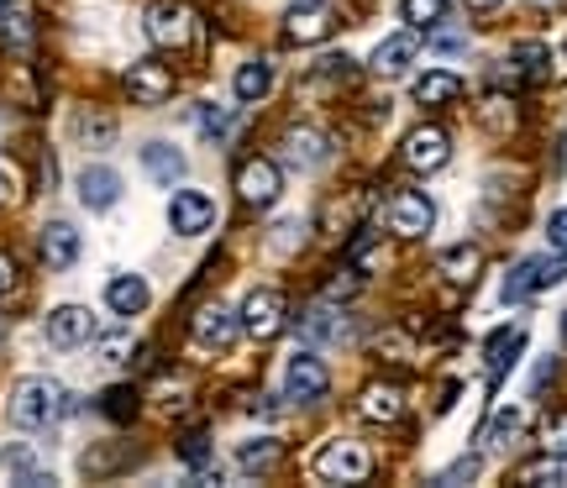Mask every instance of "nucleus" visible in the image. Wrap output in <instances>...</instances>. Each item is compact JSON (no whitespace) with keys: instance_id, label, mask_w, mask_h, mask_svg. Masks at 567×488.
<instances>
[{"instance_id":"obj_39","label":"nucleus","mask_w":567,"mask_h":488,"mask_svg":"<svg viewBox=\"0 0 567 488\" xmlns=\"http://www.w3.org/2000/svg\"><path fill=\"white\" fill-rule=\"evenodd\" d=\"M478 468H484L478 457H457V463L442 473V484H473V478H478Z\"/></svg>"},{"instance_id":"obj_32","label":"nucleus","mask_w":567,"mask_h":488,"mask_svg":"<svg viewBox=\"0 0 567 488\" xmlns=\"http://www.w3.org/2000/svg\"><path fill=\"white\" fill-rule=\"evenodd\" d=\"M478 122H484L488 132H499V137H505L509 126H515V105H509L505 95H488V101L478 105Z\"/></svg>"},{"instance_id":"obj_46","label":"nucleus","mask_w":567,"mask_h":488,"mask_svg":"<svg viewBox=\"0 0 567 488\" xmlns=\"http://www.w3.org/2000/svg\"><path fill=\"white\" fill-rule=\"evenodd\" d=\"M467 11H494V6H499V0H463Z\"/></svg>"},{"instance_id":"obj_41","label":"nucleus","mask_w":567,"mask_h":488,"mask_svg":"<svg viewBox=\"0 0 567 488\" xmlns=\"http://www.w3.org/2000/svg\"><path fill=\"white\" fill-rule=\"evenodd\" d=\"M74 132H80V137H84V143H90V147H101L105 137L116 132V126H111V122H95V116H90V122H80V126H74Z\"/></svg>"},{"instance_id":"obj_4","label":"nucleus","mask_w":567,"mask_h":488,"mask_svg":"<svg viewBox=\"0 0 567 488\" xmlns=\"http://www.w3.org/2000/svg\"><path fill=\"white\" fill-rule=\"evenodd\" d=\"M316 473L326 484H363L373 473V451L363 442H331V447L316 451Z\"/></svg>"},{"instance_id":"obj_47","label":"nucleus","mask_w":567,"mask_h":488,"mask_svg":"<svg viewBox=\"0 0 567 488\" xmlns=\"http://www.w3.org/2000/svg\"><path fill=\"white\" fill-rule=\"evenodd\" d=\"M6 331H11V325H6V315H0V342H6Z\"/></svg>"},{"instance_id":"obj_45","label":"nucleus","mask_w":567,"mask_h":488,"mask_svg":"<svg viewBox=\"0 0 567 488\" xmlns=\"http://www.w3.org/2000/svg\"><path fill=\"white\" fill-rule=\"evenodd\" d=\"M11 200V174H6V168H0V205Z\"/></svg>"},{"instance_id":"obj_22","label":"nucleus","mask_w":567,"mask_h":488,"mask_svg":"<svg viewBox=\"0 0 567 488\" xmlns=\"http://www.w3.org/2000/svg\"><path fill=\"white\" fill-rule=\"evenodd\" d=\"M231 90H237V101L243 105H258L274 90V63L268 59H247L237 74H231Z\"/></svg>"},{"instance_id":"obj_31","label":"nucleus","mask_w":567,"mask_h":488,"mask_svg":"<svg viewBox=\"0 0 567 488\" xmlns=\"http://www.w3.org/2000/svg\"><path fill=\"white\" fill-rule=\"evenodd\" d=\"M542 451L567 463V409H551L547 420H542Z\"/></svg>"},{"instance_id":"obj_6","label":"nucleus","mask_w":567,"mask_h":488,"mask_svg":"<svg viewBox=\"0 0 567 488\" xmlns=\"http://www.w3.org/2000/svg\"><path fill=\"white\" fill-rule=\"evenodd\" d=\"M284 189V174L274 158H247L243 168H237V200L252 205V210H264V205L279 200Z\"/></svg>"},{"instance_id":"obj_38","label":"nucleus","mask_w":567,"mask_h":488,"mask_svg":"<svg viewBox=\"0 0 567 488\" xmlns=\"http://www.w3.org/2000/svg\"><path fill=\"white\" fill-rule=\"evenodd\" d=\"M373 247H379V231H373V226H363V231L352 237V247H347V263H363V258H373Z\"/></svg>"},{"instance_id":"obj_40","label":"nucleus","mask_w":567,"mask_h":488,"mask_svg":"<svg viewBox=\"0 0 567 488\" xmlns=\"http://www.w3.org/2000/svg\"><path fill=\"white\" fill-rule=\"evenodd\" d=\"M6 468L17 473V478H32V473H38V457H32L27 447H11L6 451Z\"/></svg>"},{"instance_id":"obj_36","label":"nucleus","mask_w":567,"mask_h":488,"mask_svg":"<svg viewBox=\"0 0 567 488\" xmlns=\"http://www.w3.org/2000/svg\"><path fill=\"white\" fill-rule=\"evenodd\" d=\"M132 352H137V336H132V331H116V336H105V342H101L105 363H126Z\"/></svg>"},{"instance_id":"obj_21","label":"nucleus","mask_w":567,"mask_h":488,"mask_svg":"<svg viewBox=\"0 0 567 488\" xmlns=\"http://www.w3.org/2000/svg\"><path fill=\"white\" fill-rule=\"evenodd\" d=\"M147 300H153V289H147V279H137V273H116V279L105 284V310H111V315H142Z\"/></svg>"},{"instance_id":"obj_30","label":"nucleus","mask_w":567,"mask_h":488,"mask_svg":"<svg viewBox=\"0 0 567 488\" xmlns=\"http://www.w3.org/2000/svg\"><path fill=\"white\" fill-rule=\"evenodd\" d=\"M446 6L452 0H400V17L410 27H436V21H446Z\"/></svg>"},{"instance_id":"obj_27","label":"nucleus","mask_w":567,"mask_h":488,"mask_svg":"<svg viewBox=\"0 0 567 488\" xmlns=\"http://www.w3.org/2000/svg\"><path fill=\"white\" fill-rule=\"evenodd\" d=\"M195 126H200V137L205 143H216L221 147L231 132H237V111L231 105H200V116H195Z\"/></svg>"},{"instance_id":"obj_3","label":"nucleus","mask_w":567,"mask_h":488,"mask_svg":"<svg viewBox=\"0 0 567 488\" xmlns=\"http://www.w3.org/2000/svg\"><path fill=\"white\" fill-rule=\"evenodd\" d=\"M142 27H147V38L158 48H189L195 42V11L184 0H147Z\"/></svg>"},{"instance_id":"obj_5","label":"nucleus","mask_w":567,"mask_h":488,"mask_svg":"<svg viewBox=\"0 0 567 488\" xmlns=\"http://www.w3.org/2000/svg\"><path fill=\"white\" fill-rule=\"evenodd\" d=\"M331 27H337V11H331L326 0H295V6L284 11V42H295V48L326 42Z\"/></svg>"},{"instance_id":"obj_14","label":"nucleus","mask_w":567,"mask_h":488,"mask_svg":"<svg viewBox=\"0 0 567 488\" xmlns=\"http://www.w3.org/2000/svg\"><path fill=\"white\" fill-rule=\"evenodd\" d=\"M210 221H216V205H210L205 189H179L174 205H168V226L179 237H200V231H210Z\"/></svg>"},{"instance_id":"obj_29","label":"nucleus","mask_w":567,"mask_h":488,"mask_svg":"<svg viewBox=\"0 0 567 488\" xmlns=\"http://www.w3.org/2000/svg\"><path fill=\"white\" fill-rule=\"evenodd\" d=\"M509 63H520V80H547L551 53L542 48V42H520V48L509 53Z\"/></svg>"},{"instance_id":"obj_43","label":"nucleus","mask_w":567,"mask_h":488,"mask_svg":"<svg viewBox=\"0 0 567 488\" xmlns=\"http://www.w3.org/2000/svg\"><path fill=\"white\" fill-rule=\"evenodd\" d=\"M17 289V263H11V252H0V294H11Z\"/></svg>"},{"instance_id":"obj_1","label":"nucleus","mask_w":567,"mask_h":488,"mask_svg":"<svg viewBox=\"0 0 567 488\" xmlns=\"http://www.w3.org/2000/svg\"><path fill=\"white\" fill-rule=\"evenodd\" d=\"M69 409L74 405H69V394H63L53 378H21V384L11 388V426H21V430L53 426Z\"/></svg>"},{"instance_id":"obj_18","label":"nucleus","mask_w":567,"mask_h":488,"mask_svg":"<svg viewBox=\"0 0 567 488\" xmlns=\"http://www.w3.org/2000/svg\"><path fill=\"white\" fill-rule=\"evenodd\" d=\"M358 415L373 420V426H394L405 415V388L400 384H368L363 399H358Z\"/></svg>"},{"instance_id":"obj_10","label":"nucleus","mask_w":567,"mask_h":488,"mask_svg":"<svg viewBox=\"0 0 567 488\" xmlns=\"http://www.w3.org/2000/svg\"><path fill=\"white\" fill-rule=\"evenodd\" d=\"M389 231L394 237H425L431 226H436V205L425 200L421 189H400L394 200H389Z\"/></svg>"},{"instance_id":"obj_8","label":"nucleus","mask_w":567,"mask_h":488,"mask_svg":"<svg viewBox=\"0 0 567 488\" xmlns=\"http://www.w3.org/2000/svg\"><path fill=\"white\" fill-rule=\"evenodd\" d=\"M326 388H331V373H326V363L316 352H295V357L284 363V394H289V399L310 405V399H321Z\"/></svg>"},{"instance_id":"obj_35","label":"nucleus","mask_w":567,"mask_h":488,"mask_svg":"<svg viewBox=\"0 0 567 488\" xmlns=\"http://www.w3.org/2000/svg\"><path fill=\"white\" fill-rule=\"evenodd\" d=\"M431 48H436V53H463V48H467V32H463V27H446V21H436Z\"/></svg>"},{"instance_id":"obj_13","label":"nucleus","mask_w":567,"mask_h":488,"mask_svg":"<svg viewBox=\"0 0 567 488\" xmlns=\"http://www.w3.org/2000/svg\"><path fill=\"white\" fill-rule=\"evenodd\" d=\"M415 53H421V38H415V27H405V32H394V38H384L373 48L368 69H373L379 80H400L410 63H415Z\"/></svg>"},{"instance_id":"obj_33","label":"nucleus","mask_w":567,"mask_h":488,"mask_svg":"<svg viewBox=\"0 0 567 488\" xmlns=\"http://www.w3.org/2000/svg\"><path fill=\"white\" fill-rule=\"evenodd\" d=\"M515 430H520V409H499V415L488 420L484 442L488 447H509V442H515Z\"/></svg>"},{"instance_id":"obj_42","label":"nucleus","mask_w":567,"mask_h":488,"mask_svg":"<svg viewBox=\"0 0 567 488\" xmlns=\"http://www.w3.org/2000/svg\"><path fill=\"white\" fill-rule=\"evenodd\" d=\"M547 237H551V247H557V252H567V205H563V210H551Z\"/></svg>"},{"instance_id":"obj_28","label":"nucleus","mask_w":567,"mask_h":488,"mask_svg":"<svg viewBox=\"0 0 567 488\" xmlns=\"http://www.w3.org/2000/svg\"><path fill=\"white\" fill-rule=\"evenodd\" d=\"M284 457V442H243L237 447V468L243 473H268Z\"/></svg>"},{"instance_id":"obj_19","label":"nucleus","mask_w":567,"mask_h":488,"mask_svg":"<svg viewBox=\"0 0 567 488\" xmlns=\"http://www.w3.org/2000/svg\"><path fill=\"white\" fill-rule=\"evenodd\" d=\"M42 263L53 268V273H63V268L80 263V231L69 221H48L42 226Z\"/></svg>"},{"instance_id":"obj_11","label":"nucleus","mask_w":567,"mask_h":488,"mask_svg":"<svg viewBox=\"0 0 567 488\" xmlns=\"http://www.w3.org/2000/svg\"><path fill=\"white\" fill-rule=\"evenodd\" d=\"M400 158L415 168V174H436L446 158H452V137H446L442 126H415L400 147Z\"/></svg>"},{"instance_id":"obj_15","label":"nucleus","mask_w":567,"mask_h":488,"mask_svg":"<svg viewBox=\"0 0 567 488\" xmlns=\"http://www.w3.org/2000/svg\"><path fill=\"white\" fill-rule=\"evenodd\" d=\"M126 95L132 105H163L174 95V74H168V63L147 59V63H132V74H126Z\"/></svg>"},{"instance_id":"obj_7","label":"nucleus","mask_w":567,"mask_h":488,"mask_svg":"<svg viewBox=\"0 0 567 488\" xmlns=\"http://www.w3.org/2000/svg\"><path fill=\"white\" fill-rule=\"evenodd\" d=\"M279 158H284V168L310 174V168H321V163L331 158V137H326L321 126H289L279 143Z\"/></svg>"},{"instance_id":"obj_24","label":"nucleus","mask_w":567,"mask_h":488,"mask_svg":"<svg viewBox=\"0 0 567 488\" xmlns=\"http://www.w3.org/2000/svg\"><path fill=\"white\" fill-rule=\"evenodd\" d=\"M520 346H526V331H520V325H505V331L488 342V384H505V373L515 367Z\"/></svg>"},{"instance_id":"obj_37","label":"nucleus","mask_w":567,"mask_h":488,"mask_svg":"<svg viewBox=\"0 0 567 488\" xmlns=\"http://www.w3.org/2000/svg\"><path fill=\"white\" fill-rule=\"evenodd\" d=\"M520 484H563V457H547V463H530L520 473Z\"/></svg>"},{"instance_id":"obj_25","label":"nucleus","mask_w":567,"mask_h":488,"mask_svg":"<svg viewBox=\"0 0 567 488\" xmlns=\"http://www.w3.org/2000/svg\"><path fill=\"white\" fill-rule=\"evenodd\" d=\"M457 95H463V80L452 69H431L415 80V105H452Z\"/></svg>"},{"instance_id":"obj_9","label":"nucleus","mask_w":567,"mask_h":488,"mask_svg":"<svg viewBox=\"0 0 567 488\" xmlns=\"http://www.w3.org/2000/svg\"><path fill=\"white\" fill-rule=\"evenodd\" d=\"M243 331L252 342H274L284 331V294L279 289H252L243 300Z\"/></svg>"},{"instance_id":"obj_34","label":"nucleus","mask_w":567,"mask_h":488,"mask_svg":"<svg viewBox=\"0 0 567 488\" xmlns=\"http://www.w3.org/2000/svg\"><path fill=\"white\" fill-rule=\"evenodd\" d=\"M179 457L189 468H205V463H210V436H205V430H189L179 442Z\"/></svg>"},{"instance_id":"obj_20","label":"nucleus","mask_w":567,"mask_h":488,"mask_svg":"<svg viewBox=\"0 0 567 488\" xmlns=\"http://www.w3.org/2000/svg\"><path fill=\"white\" fill-rule=\"evenodd\" d=\"M295 331H300L310 346H331V342H342L347 336V315L342 310H331V305H310L305 315H295Z\"/></svg>"},{"instance_id":"obj_49","label":"nucleus","mask_w":567,"mask_h":488,"mask_svg":"<svg viewBox=\"0 0 567 488\" xmlns=\"http://www.w3.org/2000/svg\"><path fill=\"white\" fill-rule=\"evenodd\" d=\"M0 21H6V0H0Z\"/></svg>"},{"instance_id":"obj_48","label":"nucleus","mask_w":567,"mask_h":488,"mask_svg":"<svg viewBox=\"0 0 567 488\" xmlns=\"http://www.w3.org/2000/svg\"><path fill=\"white\" fill-rule=\"evenodd\" d=\"M563 336H567V310H563Z\"/></svg>"},{"instance_id":"obj_16","label":"nucleus","mask_w":567,"mask_h":488,"mask_svg":"<svg viewBox=\"0 0 567 488\" xmlns=\"http://www.w3.org/2000/svg\"><path fill=\"white\" fill-rule=\"evenodd\" d=\"M74 189H80L84 210H111V205L122 200V174H116V168H105V163H90V168H80Z\"/></svg>"},{"instance_id":"obj_2","label":"nucleus","mask_w":567,"mask_h":488,"mask_svg":"<svg viewBox=\"0 0 567 488\" xmlns=\"http://www.w3.org/2000/svg\"><path fill=\"white\" fill-rule=\"evenodd\" d=\"M567 279V252L563 258H520V263L505 273V289H499V300L505 305H520V300H530V294H542V289L563 284Z\"/></svg>"},{"instance_id":"obj_12","label":"nucleus","mask_w":567,"mask_h":488,"mask_svg":"<svg viewBox=\"0 0 567 488\" xmlns=\"http://www.w3.org/2000/svg\"><path fill=\"white\" fill-rule=\"evenodd\" d=\"M48 342L59 346V352H74V346L95 342V315L84 305H59L48 315Z\"/></svg>"},{"instance_id":"obj_23","label":"nucleus","mask_w":567,"mask_h":488,"mask_svg":"<svg viewBox=\"0 0 567 488\" xmlns=\"http://www.w3.org/2000/svg\"><path fill=\"white\" fill-rule=\"evenodd\" d=\"M142 168H147V179H158V184H179L184 179V153L174 143H147L142 147Z\"/></svg>"},{"instance_id":"obj_44","label":"nucleus","mask_w":567,"mask_h":488,"mask_svg":"<svg viewBox=\"0 0 567 488\" xmlns=\"http://www.w3.org/2000/svg\"><path fill=\"white\" fill-rule=\"evenodd\" d=\"M530 11H567V0H530Z\"/></svg>"},{"instance_id":"obj_17","label":"nucleus","mask_w":567,"mask_h":488,"mask_svg":"<svg viewBox=\"0 0 567 488\" xmlns=\"http://www.w3.org/2000/svg\"><path fill=\"white\" fill-rule=\"evenodd\" d=\"M237 331H243V315H231L226 305H205L195 315V342L210 346V352H226V346L237 342Z\"/></svg>"},{"instance_id":"obj_26","label":"nucleus","mask_w":567,"mask_h":488,"mask_svg":"<svg viewBox=\"0 0 567 488\" xmlns=\"http://www.w3.org/2000/svg\"><path fill=\"white\" fill-rule=\"evenodd\" d=\"M478 268H484V252L478 247H452V252H442V263H436V273H442L446 284H473L478 279Z\"/></svg>"}]
</instances>
